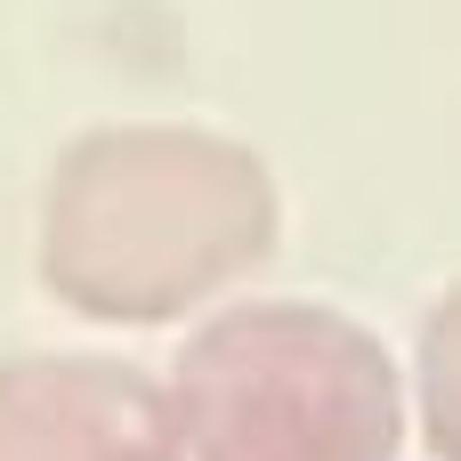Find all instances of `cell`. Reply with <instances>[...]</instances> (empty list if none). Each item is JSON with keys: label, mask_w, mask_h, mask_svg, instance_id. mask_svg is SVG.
Instances as JSON below:
<instances>
[{"label": "cell", "mask_w": 461, "mask_h": 461, "mask_svg": "<svg viewBox=\"0 0 461 461\" xmlns=\"http://www.w3.org/2000/svg\"><path fill=\"white\" fill-rule=\"evenodd\" d=\"M429 438L446 461H461V292L429 324Z\"/></svg>", "instance_id": "6da1fadb"}]
</instances>
